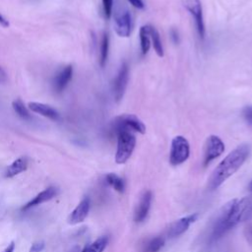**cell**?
I'll list each match as a JSON object with an SVG mask.
<instances>
[{"mask_svg": "<svg viewBox=\"0 0 252 252\" xmlns=\"http://www.w3.org/2000/svg\"><path fill=\"white\" fill-rule=\"evenodd\" d=\"M0 25L3 26V27H9L8 20L3 15H1V14H0Z\"/></svg>", "mask_w": 252, "mask_h": 252, "instance_id": "31", "label": "cell"}, {"mask_svg": "<svg viewBox=\"0 0 252 252\" xmlns=\"http://www.w3.org/2000/svg\"><path fill=\"white\" fill-rule=\"evenodd\" d=\"M140 36V45H141V51L143 55H146L151 47V37H150V32H149V25L142 26L140 28L139 32Z\"/></svg>", "mask_w": 252, "mask_h": 252, "instance_id": "18", "label": "cell"}, {"mask_svg": "<svg viewBox=\"0 0 252 252\" xmlns=\"http://www.w3.org/2000/svg\"><path fill=\"white\" fill-rule=\"evenodd\" d=\"M15 250V242L12 241L2 252H14Z\"/></svg>", "mask_w": 252, "mask_h": 252, "instance_id": "29", "label": "cell"}, {"mask_svg": "<svg viewBox=\"0 0 252 252\" xmlns=\"http://www.w3.org/2000/svg\"><path fill=\"white\" fill-rule=\"evenodd\" d=\"M115 32L122 37H128L132 32L133 20L129 9L124 4H119L113 14Z\"/></svg>", "mask_w": 252, "mask_h": 252, "instance_id": "5", "label": "cell"}, {"mask_svg": "<svg viewBox=\"0 0 252 252\" xmlns=\"http://www.w3.org/2000/svg\"><path fill=\"white\" fill-rule=\"evenodd\" d=\"M44 247H45V244L43 241H36L31 246L30 252H42Z\"/></svg>", "mask_w": 252, "mask_h": 252, "instance_id": "25", "label": "cell"}, {"mask_svg": "<svg viewBox=\"0 0 252 252\" xmlns=\"http://www.w3.org/2000/svg\"><path fill=\"white\" fill-rule=\"evenodd\" d=\"M72 76H73L72 65H67L63 69H61L55 75V77L53 79L52 85H53V90L55 91V93H57V94L62 93L66 89V87L68 86L70 81L72 80Z\"/></svg>", "mask_w": 252, "mask_h": 252, "instance_id": "12", "label": "cell"}, {"mask_svg": "<svg viewBox=\"0 0 252 252\" xmlns=\"http://www.w3.org/2000/svg\"><path fill=\"white\" fill-rule=\"evenodd\" d=\"M108 236L102 235L95 239L91 244L85 246L81 252H103V250L106 248L108 244Z\"/></svg>", "mask_w": 252, "mask_h": 252, "instance_id": "17", "label": "cell"}, {"mask_svg": "<svg viewBox=\"0 0 252 252\" xmlns=\"http://www.w3.org/2000/svg\"><path fill=\"white\" fill-rule=\"evenodd\" d=\"M129 80V66L127 62H122L119 70L113 80L112 84V91H113V96L115 101H120L125 94L127 85Z\"/></svg>", "mask_w": 252, "mask_h": 252, "instance_id": "7", "label": "cell"}, {"mask_svg": "<svg viewBox=\"0 0 252 252\" xmlns=\"http://www.w3.org/2000/svg\"><path fill=\"white\" fill-rule=\"evenodd\" d=\"M171 38L173 39V41L175 43H177L179 41V36H178V32L175 30L171 31Z\"/></svg>", "mask_w": 252, "mask_h": 252, "instance_id": "30", "label": "cell"}, {"mask_svg": "<svg viewBox=\"0 0 252 252\" xmlns=\"http://www.w3.org/2000/svg\"><path fill=\"white\" fill-rule=\"evenodd\" d=\"M248 235L252 238V224L251 225H249V227H248Z\"/></svg>", "mask_w": 252, "mask_h": 252, "instance_id": "32", "label": "cell"}, {"mask_svg": "<svg viewBox=\"0 0 252 252\" xmlns=\"http://www.w3.org/2000/svg\"><path fill=\"white\" fill-rule=\"evenodd\" d=\"M111 130L116 135L121 131L137 132L140 134L146 133V126L143 121L134 114H121L116 116L111 121Z\"/></svg>", "mask_w": 252, "mask_h": 252, "instance_id": "4", "label": "cell"}, {"mask_svg": "<svg viewBox=\"0 0 252 252\" xmlns=\"http://www.w3.org/2000/svg\"><path fill=\"white\" fill-rule=\"evenodd\" d=\"M251 215L252 201L248 197L229 201L222 207L214 223L211 241L219 240L228 230L236 226L241 221L249 219Z\"/></svg>", "mask_w": 252, "mask_h": 252, "instance_id": "1", "label": "cell"}, {"mask_svg": "<svg viewBox=\"0 0 252 252\" xmlns=\"http://www.w3.org/2000/svg\"><path fill=\"white\" fill-rule=\"evenodd\" d=\"M198 217H199V214L194 213V214L188 215L186 217H183L181 219L174 220L168 227L167 236L169 238H174V237L180 236L185 231H187V229L189 228L191 223H193L197 220Z\"/></svg>", "mask_w": 252, "mask_h": 252, "instance_id": "10", "label": "cell"}, {"mask_svg": "<svg viewBox=\"0 0 252 252\" xmlns=\"http://www.w3.org/2000/svg\"><path fill=\"white\" fill-rule=\"evenodd\" d=\"M128 2L135 8L137 9H144L145 8V4L143 0H128Z\"/></svg>", "mask_w": 252, "mask_h": 252, "instance_id": "27", "label": "cell"}, {"mask_svg": "<svg viewBox=\"0 0 252 252\" xmlns=\"http://www.w3.org/2000/svg\"><path fill=\"white\" fill-rule=\"evenodd\" d=\"M152 199H153V194L151 190H145L142 193L134 213V220L136 222H142L146 220L151 208Z\"/></svg>", "mask_w": 252, "mask_h": 252, "instance_id": "11", "label": "cell"}, {"mask_svg": "<svg viewBox=\"0 0 252 252\" xmlns=\"http://www.w3.org/2000/svg\"><path fill=\"white\" fill-rule=\"evenodd\" d=\"M28 108L36 114H39L45 118H48L53 121H58L60 120V114L59 112L53 108L52 106L42 103V102H36V101H32L29 102Z\"/></svg>", "mask_w": 252, "mask_h": 252, "instance_id": "13", "label": "cell"}, {"mask_svg": "<svg viewBox=\"0 0 252 252\" xmlns=\"http://www.w3.org/2000/svg\"><path fill=\"white\" fill-rule=\"evenodd\" d=\"M184 7L191 14L195 21L196 29L201 39L205 38V24L203 17V8L201 0H182Z\"/></svg>", "mask_w": 252, "mask_h": 252, "instance_id": "8", "label": "cell"}, {"mask_svg": "<svg viewBox=\"0 0 252 252\" xmlns=\"http://www.w3.org/2000/svg\"><path fill=\"white\" fill-rule=\"evenodd\" d=\"M243 116L249 124H252V105L246 106L243 109Z\"/></svg>", "mask_w": 252, "mask_h": 252, "instance_id": "26", "label": "cell"}, {"mask_svg": "<svg viewBox=\"0 0 252 252\" xmlns=\"http://www.w3.org/2000/svg\"><path fill=\"white\" fill-rule=\"evenodd\" d=\"M190 156V145L187 139L181 135L175 136L171 141L169 162L171 165H179L185 162Z\"/></svg>", "mask_w": 252, "mask_h": 252, "instance_id": "6", "label": "cell"}, {"mask_svg": "<svg viewBox=\"0 0 252 252\" xmlns=\"http://www.w3.org/2000/svg\"><path fill=\"white\" fill-rule=\"evenodd\" d=\"M12 107L16 112V114L23 120L32 119V114L30 113V109L25 105V103L20 98H17L12 102Z\"/></svg>", "mask_w": 252, "mask_h": 252, "instance_id": "20", "label": "cell"}, {"mask_svg": "<svg viewBox=\"0 0 252 252\" xmlns=\"http://www.w3.org/2000/svg\"><path fill=\"white\" fill-rule=\"evenodd\" d=\"M8 80L7 77V73L5 72V70L2 68V66L0 65V84H4L6 83Z\"/></svg>", "mask_w": 252, "mask_h": 252, "instance_id": "28", "label": "cell"}, {"mask_svg": "<svg viewBox=\"0 0 252 252\" xmlns=\"http://www.w3.org/2000/svg\"><path fill=\"white\" fill-rule=\"evenodd\" d=\"M105 181L115 191H117L119 193L124 192V189H125L124 180L120 176H118L117 174H115V173H107L105 175Z\"/></svg>", "mask_w": 252, "mask_h": 252, "instance_id": "21", "label": "cell"}, {"mask_svg": "<svg viewBox=\"0 0 252 252\" xmlns=\"http://www.w3.org/2000/svg\"><path fill=\"white\" fill-rule=\"evenodd\" d=\"M57 194H58V189L54 186H50V187L44 189L43 191H41L40 193H38L30 202H28L26 205H24L22 208V211H27L32 207H35L44 202H47V201L53 199L55 196H57Z\"/></svg>", "mask_w": 252, "mask_h": 252, "instance_id": "15", "label": "cell"}, {"mask_svg": "<svg viewBox=\"0 0 252 252\" xmlns=\"http://www.w3.org/2000/svg\"><path fill=\"white\" fill-rule=\"evenodd\" d=\"M29 165V159L27 157H20L17 159H15L5 170V177L11 178L19 173L25 171L28 168Z\"/></svg>", "mask_w": 252, "mask_h": 252, "instance_id": "16", "label": "cell"}, {"mask_svg": "<svg viewBox=\"0 0 252 252\" xmlns=\"http://www.w3.org/2000/svg\"><path fill=\"white\" fill-rule=\"evenodd\" d=\"M164 245V238L156 236L150 239L146 245V252H158Z\"/></svg>", "mask_w": 252, "mask_h": 252, "instance_id": "23", "label": "cell"}, {"mask_svg": "<svg viewBox=\"0 0 252 252\" xmlns=\"http://www.w3.org/2000/svg\"><path fill=\"white\" fill-rule=\"evenodd\" d=\"M149 32H150V37L153 42V46H154L156 53L159 57H162L163 56V47H162L161 39H160L158 30L153 26H149Z\"/></svg>", "mask_w": 252, "mask_h": 252, "instance_id": "19", "label": "cell"}, {"mask_svg": "<svg viewBox=\"0 0 252 252\" xmlns=\"http://www.w3.org/2000/svg\"><path fill=\"white\" fill-rule=\"evenodd\" d=\"M117 136V147L115 153V161L118 164L125 163L132 156L135 146L136 137L133 132L121 131L116 134Z\"/></svg>", "mask_w": 252, "mask_h": 252, "instance_id": "3", "label": "cell"}, {"mask_svg": "<svg viewBox=\"0 0 252 252\" xmlns=\"http://www.w3.org/2000/svg\"><path fill=\"white\" fill-rule=\"evenodd\" d=\"M224 152L222 140L216 135L208 137L204 151V165H208L212 160L219 158Z\"/></svg>", "mask_w": 252, "mask_h": 252, "instance_id": "9", "label": "cell"}, {"mask_svg": "<svg viewBox=\"0 0 252 252\" xmlns=\"http://www.w3.org/2000/svg\"><path fill=\"white\" fill-rule=\"evenodd\" d=\"M248 191L252 192V179H251V181H250L249 184H248Z\"/></svg>", "mask_w": 252, "mask_h": 252, "instance_id": "33", "label": "cell"}, {"mask_svg": "<svg viewBox=\"0 0 252 252\" xmlns=\"http://www.w3.org/2000/svg\"><path fill=\"white\" fill-rule=\"evenodd\" d=\"M90 207H91L90 198L85 197L70 214L68 218V222L70 224H77L84 221L90 212Z\"/></svg>", "mask_w": 252, "mask_h": 252, "instance_id": "14", "label": "cell"}, {"mask_svg": "<svg viewBox=\"0 0 252 252\" xmlns=\"http://www.w3.org/2000/svg\"><path fill=\"white\" fill-rule=\"evenodd\" d=\"M109 51V35L107 32H103L100 42V52H99V64L101 67H104L108 58Z\"/></svg>", "mask_w": 252, "mask_h": 252, "instance_id": "22", "label": "cell"}, {"mask_svg": "<svg viewBox=\"0 0 252 252\" xmlns=\"http://www.w3.org/2000/svg\"><path fill=\"white\" fill-rule=\"evenodd\" d=\"M251 148L248 144H241L232 150L214 169L209 180L208 189L215 190L232 176L245 162L250 155Z\"/></svg>", "mask_w": 252, "mask_h": 252, "instance_id": "2", "label": "cell"}, {"mask_svg": "<svg viewBox=\"0 0 252 252\" xmlns=\"http://www.w3.org/2000/svg\"><path fill=\"white\" fill-rule=\"evenodd\" d=\"M102 1V9L105 19H109L112 13L113 8V0H101Z\"/></svg>", "mask_w": 252, "mask_h": 252, "instance_id": "24", "label": "cell"}]
</instances>
